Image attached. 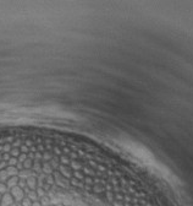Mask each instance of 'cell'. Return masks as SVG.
Segmentation results:
<instances>
[{
    "label": "cell",
    "mask_w": 193,
    "mask_h": 206,
    "mask_svg": "<svg viewBox=\"0 0 193 206\" xmlns=\"http://www.w3.org/2000/svg\"><path fill=\"white\" fill-rule=\"evenodd\" d=\"M60 163L61 164H66V166H70V163H71V160L68 157V154H61L60 156Z\"/></svg>",
    "instance_id": "8992f818"
},
{
    "label": "cell",
    "mask_w": 193,
    "mask_h": 206,
    "mask_svg": "<svg viewBox=\"0 0 193 206\" xmlns=\"http://www.w3.org/2000/svg\"><path fill=\"white\" fill-rule=\"evenodd\" d=\"M68 157H70L71 161H77V160L79 158V157H78V153L75 152V151H71V152L68 153Z\"/></svg>",
    "instance_id": "ba28073f"
},
{
    "label": "cell",
    "mask_w": 193,
    "mask_h": 206,
    "mask_svg": "<svg viewBox=\"0 0 193 206\" xmlns=\"http://www.w3.org/2000/svg\"><path fill=\"white\" fill-rule=\"evenodd\" d=\"M92 191H94L95 194H103L105 191V188L100 184H93L92 185Z\"/></svg>",
    "instance_id": "277c9868"
},
{
    "label": "cell",
    "mask_w": 193,
    "mask_h": 206,
    "mask_svg": "<svg viewBox=\"0 0 193 206\" xmlns=\"http://www.w3.org/2000/svg\"><path fill=\"white\" fill-rule=\"evenodd\" d=\"M58 171L60 172V174H61L64 178H66V179H71V178H72V169H71L70 166H66V164H61V163H60Z\"/></svg>",
    "instance_id": "6da1fadb"
},
{
    "label": "cell",
    "mask_w": 193,
    "mask_h": 206,
    "mask_svg": "<svg viewBox=\"0 0 193 206\" xmlns=\"http://www.w3.org/2000/svg\"><path fill=\"white\" fill-rule=\"evenodd\" d=\"M83 183H84L86 185H93V184H94V179H93V177L86 176L84 179H83Z\"/></svg>",
    "instance_id": "52a82bcc"
},
{
    "label": "cell",
    "mask_w": 193,
    "mask_h": 206,
    "mask_svg": "<svg viewBox=\"0 0 193 206\" xmlns=\"http://www.w3.org/2000/svg\"><path fill=\"white\" fill-rule=\"evenodd\" d=\"M70 185H71V187H75V188H83L84 187V183L72 177V178L70 179Z\"/></svg>",
    "instance_id": "7a4b0ae2"
},
{
    "label": "cell",
    "mask_w": 193,
    "mask_h": 206,
    "mask_svg": "<svg viewBox=\"0 0 193 206\" xmlns=\"http://www.w3.org/2000/svg\"><path fill=\"white\" fill-rule=\"evenodd\" d=\"M72 177L76 178V179H78V180H81V182H83V179H84L86 176L83 174L82 171H72Z\"/></svg>",
    "instance_id": "5b68a950"
},
{
    "label": "cell",
    "mask_w": 193,
    "mask_h": 206,
    "mask_svg": "<svg viewBox=\"0 0 193 206\" xmlns=\"http://www.w3.org/2000/svg\"><path fill=\"white\" fill-rule=\"evenodd\" d=\"M70 167H71V169H72V171H82L83 164L79 163V162H77V161H71Z\"/></svg>",
    "instance_id": "3957f363"
}]
</instances>
